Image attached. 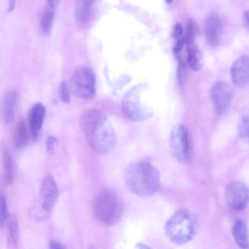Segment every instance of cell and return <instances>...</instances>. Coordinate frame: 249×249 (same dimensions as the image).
Returning a JSON list of instances; mask_svg holds the SVG:
<instances>
[{
	"label": "cell",
	"mask_w": 249,
	"mask_h": 249,
	"mask_svg": "<svg viewBox=\"0 0 249 249\" xmlns=\"http://www.w3.org/2000/svg\"><path fill=\"white\" fill-rule=\"evenodd\" d=\"M79 124L89 146L99 154H107L116 142L114 129L105 114L96 108L85 110L79 118Z\"/></svg>",
	"instance_id": "cell-1"
},
{
	"label": "cell",
	"mask_w": 249,
	"mask_h": 249,
	"mask_svg": "<svg viewBox=\"0 0 249 249\" xmlns=\"http://www.w3.org/2000/svg\"><path fill=\"white\" fill-rule=\"evenodd\" d=\"M127 187L135 195L149 197L156 193L160 186V174L149 162L139 160L127 166L124 172Z\"/></svg>",
	"instance_id": "cell-2"
},
{
	"label": "cell",
	"mask_w": 249,
	"mask_h": 249,
	"mask_svg": "<svg viewBox=\"0 0 249 249\" xmlns=\"http://www.w3.org/2000/svg\"><path fill=\"white\" fill-rule=\"evenodd\" d=\"M196 216L185 209L176 211L167 220L164 232L173 244L182 245L191 241L195 236L198 227Z\"/></svg>",
	"instance_id": "cell-3"
},
{
	"label": "cell",
	"mask_w": 249,
	"mask_h": 249,
	"mask_svg": "<svg viewBox=\"0 0 249 249\" xmlns=\"http://www.w3.org/2000/svg\"><path fill=\"white\" fill-rule=\"evenodd\" d=\"M93 214L102 225H113L123 215L124 207L121 199L114 193L105 191L99 194L92 205Z\"/></svg>",
	"instance_id": "cell-4"
},
{
	"label": "cell",
	"mask_w": 249,
	"mask_h": 249,
	"mask_svg": "<svg viewBox=\"0 0 249 249\" xmlns=\"http://www.w3.org/2000/svg\"><path fill=\"white\" fill-rule=\"evenodd\" d=\"M71 93L85 100L92 98L95 92L96 78L89 68L82 67L72 74L68 84Z\"/></svg>",
	"instance_id": "cell-5"
},
{
	"label": "cell",
	"mask_w": 249,
	"mask_h": 249,
	"mask_svg": "<svg viewBox=\"0 0 249 249\" xmlns=\"http://www.w3.org/2000/svg\"><path fill=\"white\" fill-rule=\"evenodd\" d=\"M171 151L181 163H187L190 159V146L187 129L182 124H177L171 130L169 136Z\"/></svg>",
	"instance_id": "cell-6"
},
{
	"label": "cell",
	"mask_w": 249,
	"mask_h": 249,
	"mask_svg": "<svg viewBox=\"0 0 249 249\" xmlns=\"http://www.w3.org/2000/svg\"><path fill=\"white\" fill-rule=\"evenodd\" d=\"M210 94L215 111L220 115L226 113L232 99V90L230 85L224 81H218L212 87Z\"/></svg>",
	"instance_id": "cell-7"
},
{
	"label": "cell",
	"mask_w": 249,
	"mask_h": 249,
	"mask_svg": "<svg viewBox=\"0 0 249 249\" xmlns=\"http://www.w3.org/2000/svg\"><path fill=\"white\" fill-rule=\"evenodd\" d=\"M225 197L228 205L236 211L243 210L248 202L249 193L247 185L240 181H233L227 186Z\"/></svg>",
	"instance_id": "cell-8"
},
{
	"label": "cell",
	"mask_w": 249,
	"mask_h": 249,
	"mask_svg": "<svg viewBox=\"0 0 249 249\" xmlns=\"http://www.w3.org/2000/svg\"><path fill=\"white\" fill-rule=\"evenodd\" d=\"M59 196L57 184L51 175L43 180L39 190L40 208L49 214L55 205Z\"/></svg>",
	"instance_id": "cell-9"
},
{
	"label": "cell",
	"mask_w": 249,
	"mask_h": 249,
	"mask_svg": "<svg viewBox=\"0 0 249 249\" xmlns=\"http://www.w3.org/2000/svg\"><path fill=\"white\" fill-rule=\"evenodd\" d=\"M122 111L129 120L141 122L150 118L153 115L151 109L142 106L135 97H126L122 101Z\"/></svg>",
	"instance_id": "cell-10"
},
{
	"label": "cell",
	"mask_w": 249,
	"mask_h": 249,
	"mask_svg": "<svg viewBox=\"0 0 249 249\" xmlns=\"http://www.w3.org/2000/svg\"><path fill=\"white\" fill-rule=\"evenodd\" d=\"M204 36L207 44L211 47L217 46L222 34V24L220 18L215 14L208 16L203 24Z\"/></svg>",
	"instance_id": "cell-11"
},
{
	"label": "cell",
	"mask_w": 249,
	"mask_h": 249,
	"mask_svg": "<svg viewBox=\"0 0 249 249\" xmlns=\"http://www.w3.org/2000/svg\"><path fill=\"white\" fill-rule=\"evenodd\" d=\"M249 63L248 55L238 57L232 64L231 69V80L235 86L244 88L249 82Z\"/></svg>",
	"instance_id": "cell-12"
},
{
	"label": "cell",
	"mask_w": 249,
	"mask_h": 249,
	"mask_svg": "<svg viewBox=\"0 0 249 249\" xmlns=\"http://www.w3.org/2000/svg\"><path fill=\"white\" fill-rule=\"evenodd\" d=\"M45 113V107L41 103L35 104L30 110L29 124L32 140L34 142L36 141L39 138Z\"/></svg>",
	"instance_id": "cell-13"
},
{
	"label": "cell",
	"mask_w": 249,
	"mask_h": 249,
	"mask_svg": "<svg viewBox=\"0 0 249 249\" xmlns=\"http://www.w3.org/2000/svg\"><path fill=\"white\" fill-rule=\"evenodd\" d=\"M18 98V92L16 91H10L7 93L3 99L1 112L3 120L6 124H9L13 121Z\"/></svg>",
	"instance_id": "cell-14"
},
{
	"label": "cell",
	"mask_w": 249,
	"mask_h": 249,
	"mask_svg": "<svg viewBox=\"0 0 249 249\" xmlns=\"http://www.w3.org/2000/svg\"><path fill=\"white\" fill-rule=\"evenodd\" d=\"M232 234L237 246L241 249L249 247L247 228L245 222L240 219L236 220L231 229Z\"/></svg>",
	"instance_id": "cell-15"
},
{
	"label": "cell",
	"mask_w": 249,
	"mask_h": 249,
	"mask_svg": "<svg viewBox=\"0 0 249 249\" xmlns=\"http://www.w3.org/2000/svg\"><path fill=\"white\" fill-rule=\"evenodd\" d=\"M187 61L189 68L193 71L200 70L203 64L201 50L195 42L187 45Z\"/></svg>",
	"instance_id": "cell-16"
},
{
	"label": "cell",
	"mask_w": 249,
	"mask_h": 249,
	"mask_svg": "<svg viewBox=\"0 0 249 249\" xmlns=\"http://www.w3.org/2000/svg\"><path fill=\"white\" fill-rule=\"evenodd\" d=\"M56 0H49L45 6L40 20V28L45 35L50 33L54 17V10L57 3Z\"/></svg>",
	"instance_id": "cell-17"
},
{
	"label": "cell",
	"mask_w": 249,
	"mask_h": 249,
	"mask_svg": "<svg viewBox=\"0 0 249 249\" xmlns=\"http://www.w3.org/2000/svg\"><path fill=\"white\" fill-rule=\"evenodd\" d=\"M93 1H77L75 9V16L77 22L82 25L87 24L91 18Z\"/></svg>",
	"instance_id": "cell-18"
},
{
	"label": "cell",
	"mask_w": 249,
	"mask_h": 249,
	"mask_svg": "<svg viewBox=\"0 0 249 249\" xmlns=\"http://www.w3.org/2000/svg\"><path fill=\"white\" fill-rule=\"evenodd\" d=\"M6 225L8 244L11 249H15L18 244V224L16 216L13 214L9 215Z\"/></svg>",
	"instance_id": "cell-19"
},
{
	"label": "cell",
	"mask_w": 249,
	"mask_h": 249,
	"mask_svg": "<svg viewBox=\"0 0 249 249\" xmlns=\"http://www.w3.org/2000/svg\"><path fill=\"white\" fill-rule=\"evenodd\" d=\"M2 162L5 183L7 185H11L14 179V168L11 154L7 148L3 150Z\"/></svg>",
	"instance_id": "cell-20"
},
{
	"label": "cell",
	"mask_w": 249,
	"mask_h": 249,
	"mask_svg": "<svg viewBox=\"0 0 249 249\" xmlns=\"http://www.w3.org/2000/svg\"><path fill=\"white\" fill-rule=\"evenodd\" d=\"M28 139V132L25 122L20 120L16 126L14 142L15 147L18 149H22L27 144Z\"/></svg>",
	"instance_id": "cell-21"
},
{
	"label": "cell",
	"mask_w": 249,
	"mask_h": 249,
	"mask_svg": "<svg viewBox=\"0 0 249 249\" xmlns=\"http://www.w3.org/2000/svg\"><path fill=\"white\" fill-rule=\"evenodd\" d=\"M177 61V80L178 85H184L188 79V71L186 63L179 54L176 55Z\"/></svg>",
	"instance_id": "cell-22"
},
{
	"label": "cell",
	"mask_w": 249,
	"mask_h": 249,
	"mask_svg": "<svg viewBox=\"0 0 249 249\" xmlns=\"http://www.w3.org/2000/svg\"><path fill=\"white\" fill-rule=\"evenodd\" d=\"M249 117L244 115L241 117L237 126V132L239 138L245 143L249 142Z\"/></svg>",
	"instance_id": "cell-23"
},
{
	"label": "cell",
	"mask_w": 249,
	"mask_h": 249,
	"mask_svg": "<svg viewBox=\"0 0 249 249\" xmlns=\"http://www.w3.org/2000/svg\"><path fill=\"white\" fill-rule=\"evenodd\" d=\"M196 31V24L192 18H189L187 23L185 36L183 37L187 45L195 42Z\"/></svg>",
	"instance_id": "cell-24"
},
{
	"label": "cell",
	"mask_w": 249,
	"mask_h": 249,
	"mask_svg": "<svg viewBox=\"0 0 249 249\" xmlns=\"http://www.w3.org/2000/svg\"><path fill=\"white\" fill-rule=\"evenodd\" d=\"M6 199L3 195H0V227H2L8 216Z\"/></svg>",
	"instance_id": "cell-25"
},
{
	"label": "cell",
	"mask_w": 249,
	"mask_h": 249,
	"mask_svg": "<svg viewBox=\"0 0 249 249\" xmlns=\"http://www.w3.org/2000/svg\"><path fill=\"white\" fill-rule=\"evenodd\" d=\"M60 93L62 101L69 103L71 101V92L69 85L66 81H63L60 86Z\"/></svg>",
	"instance_id": "cell-26"
},
{
	"label": "cell",
	"mask_w": 249,
	"mask_h": 249,
	"mask_svg": "<svg viewBox=\"0 0 249 249\" xmlns=\"http://www.w3.org/2000/svg\"><path fill=\"white\" fill-rule=\"evenodd\" d=\"M57 139L53 136H49L46 142V150L48 155H52L53 153L55 147L57 145Z\"/></svg>",
	"instance_id": "cell-27"
},
{
	"label": "cell",
	"mask_w": 249,
	"mask_h": 249,
	"mask_svg": "<svg viewBox=\"0 0 249 249\" xmlns=\"http://www.w3.org/2000/svg\"><path fill=\"white\" fill-rule=\"evenodd\" d=\"M183 33V28L180 22H177L173 27L172 36L175 38H180Z\"/></svg>",
	"instance_id": "cell-28"
},
{
	"label": "cell",
	"mask_w": 249,
	"mask_h": 249,
	"mask_svg": "<svg viewBox=\"0 0 249 249\" xmlns=\"http://www.w3.org/2000/svg\"><path fill=\"white\" fill-rule=\"evenodd\" d=\"M185 43V40L183 37L179 38L177 40L174 47L173 48V51L175 55L178 54V53L182 50Z\"/></svg>",
	"instance_id": "cell-29"
},
{
	"label": "cell",
	"mask_w": 249,
	"mask_h": 249,
	"mask_svg": "<svg viewBox=\"0 0 249 249\" xmlns=\"http://www.w3.org/2000/svg\"><path fill=\"white\" fill-rule=\"evenodd\" d=\"M49 249H65L64 245L59 241L52 240L49 244Z\"/></svg>",
	"instance_id": "cell-30"
},
{
	"label": "cell",
	"mask_w": 249,
	"mask_h": 249,
	"mask_svg": "<svg viewBox=\"0 0 249 249\" xmlns=\"http://www.w3.org/2000/svg\"><path fill=\"white\" fill-rule=\"evenodd\" d=\"M243 19L246 28L248 29L249 28V11L248 10H245L243 14Z\"/></svg>",
	"instance_id": "cell-31"
},
{
	"label": "cell",
	"mask_w": 249,
	"mask_h": 249,
	"mask_svg": "<svg viewBox=\"0 0 249 249\" xmlns=\"http://www.w3.org/2000/svg\"><path fill=\"white\" fill-rule=\"evenodd\" d=\"M15 6V1L11 0L9 2V5L7 9V12H11L14 9Z\"/></svg>",
	"instance_id": "cell-32"
},
{
	"label": "cell",
	"mask_w": 249,
	"mask_h": 249,
	"mask_svg": "<svg viewBox=\"0 0 249 249\" xmlns=\"http://www.w3.org/2000/svg\"><path fill=\"white\" fill-rule=\"evenodd\" d=\"M136 246L138 249H151L148 246L141 242L138 243Z\"/></svg>",
	"instance_id": "cell-33"
},
{
	"label": "cell",
	"mask_w": 249,
	"mask_h": 249,
	"mask_svg": "<svg viewBox=\"0 0 249 249\" xmlns=\"http://www.w3.org/2000/svg\"><path fill=\"white\" fill-rule=\"evenodd\" d=\"M172 1L170 0V1H166V2L167 3H170V2H171Z\"/></svg>",
	"instance_id": "cell-34"
},
{
	"label": "cell",
	"mask_w": 249,
	"mask_h": 249,
	"mask_svg": "<svg viewBox=\"0 0 249 249\" xmlns=\"http://www.w3.org/2000/svg\"><path fill=\"white\" fill-rule=\"evenodd\" d=\"M94 249L91 248V249Z\"/></svg>",
	"instance_id": "cell-35"
}]
</instances>
